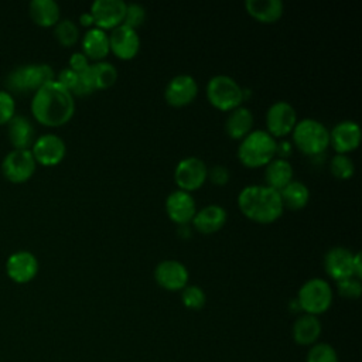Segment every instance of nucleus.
I'll return each mask as SVG.
<instances>
[{
    "label": "nucleus",
    "instance_id": "36",
    "mask_svg": "<svg viewBox=\"0 0 362 362\" xmlns=\"http://www.w3.org/2000/svg\"><path fill=\"white\" fill-rule=\"evenodd\" d=\"M16 115V102L11 93L0 89V124L8 123Z\"/></svg>",
    "mask_w": 362,
    "mask_h": 362
},
{
    "label": "nucleus",
    "instance_id": "15",
    "mask_svg": "<svg viewBox=\"0 0 362 362\" xmlns=\"http://www.w3.org/2000/svg\"><path fill=\"white\" fill-rule=\"evenodd\" d=\"M126 3L123 0H95L90 14L98 28H115L123 23Z\"/></svg>",
    "mask_w": 362,
    "mask_h": 362
},
{
    "label": "nucleus",
    "instance_id": "25",
    "mask_svg": "<svg viewBox=\"0 0 362 362\" xmlns=\"http://www.w3.org/2000/svg\"><path fill=\"white\" fill-rule=\"evenodd\" d=\"M28 14L37 25L51 27L58 23L61 8L54 0H31L28 4Z\"/></svg>",
    "mask_w": 362,
    "mask_h": 362
},
{
    "label": "nucleus",
    "instance_id": "21",
    "mask_svg": "<svg viewBox=\"0 0 362 362\" xmlns=\"http://www.w3.org/2000/svg\"><path fill=\"white\" fill-rule=\"evenodd\" d=\"M228 218L226 209L219 204H209L195 212L192 223L201 233H214L219 230Z\"/></svg>",
    "mask_w": 362,
    "mask_h": 362
},
{
    "label": "nucleus",
    "instance_id": "2",
    "mask_svg": "<svg viewBox=\"0 0 362 362\" xmlns=\"http://www.w3.org/2000/svg\"><path fill=\"white\" fill-rule=\"evenodd\" d=\"M238 205L246 218L259 223L274 222L284 208L280 192L266 184L243 187L238 195Z\"/></svg>",
    "mask_w": 362,
    "mask_h": 362
},
{
    "label": "nucleus",
    "instance_id": "13",
    "mask_svg": "<svg viewBox=\"0 0 362 362\" xmlns=\"http://www.w3.org/2000/svg\"><path fill=\"white\" fill-rule=\"evenodd\" d=\"M107 35L110 51L120 59H132L140 49V37L134 28L120 24Z\"/></svg>",
    "mask_w": 362,
    "mask_h": 362
},
{
    "label": "nucleus",
    "instance_id": "8",
    "mask_svg": "<svg viewBox=\"0 0 362 362\" xmlns=\"http://www.w3.org/2000/svg\"><path fill=\"white\" fill-rule=\"evenodd\" d=\"M37 167V161L31 150H11L7 153L1 161L3 175L14 184L25 182L31 178Z\"/></svg>",
    "mask_w": 362,
    "mask_h": 362
},
{
    "label": "nucleus",
    "instance_id": "34",
    "mask_svg": "<svg viewBox=\"0 0 362 362\" xmlns=\"http://www.w3.org/2000/svg\"><path fill=\"white\" fill-rule=\"evenodd\" d=\"M144 20H146V8L140 3L126 4V13H124V18H123L122 24L136 30L137 27H140L143 24Z\"/></svg>",
    "mask_w": 362,
    "mask_h": 362
},
{
    "label": "nucleus",
    "instance_id": "16",
    "mask_svg": "<svg viewBox=\"0 0 362 362\" xmlns=\"http://www.w3.org/2000/svg\"><path fill=\"white\" fill-rule=\"evenodd\" d=\"M154 279L165 290L177 291L187 286L188 270L187 267L174 259H167L160 262L154 269Z\"/></svg>",
    "mask_w": 362,
    "mask_h": 362
},
{
    "label": "nucleus",
    "instance_id": "3",
    "mask_svg": "<svg viewBox=\"0 0 362 362\" xmlns=\"http://www.w3.org/2000/svg\"><path fill=\"white\" fill-rule=\"evenodd\" d=\"M55 81L52 66L48 64H24L13 68L4 78L8 93L25 95L35 92L44 83Z\"/></svg>",
    "mask_w": 362,
    "mask_h": 362
},
{
    "label": "nucleus",
    "instance_id": "6",
    "mask_svg": "<svg viewBox=\"0 0 362 362\" xmlns=\"http://www.w3.org/2000/svg\"><path fill=\"white\" fill-rule=\"evenodd\" d=\"M206 98L219 110H232L243 102V88L229 75H214L206 83Z\"/></svg>",
    "mask_w": 362,
    "mask_h": 362
},
{
    "label": "nucleus",
    "instance_id": "29",
    "mask_svg": "<svg viewBox=\"0 0 362 362\" xmlns=\"http://www.w3.org/2000/svg\"><path fill=\"white\" fill-rule=\"evenodd\" d=\"M283 206H287L290 209H300L307 205L310 199V189L308 187L297 180H291L286 187H283L280 191Z\"/></svg>",
    "mask_w": 362,
    "mask_h": 362
},
{
    "label": "nucleus",
    "instance_id": "37",
    "mask_svg": "<svg viewBox=\"0 0 362 362\" xmlns=\"http://www.w3.org/2000/svg\"><path fill=\"white\" fill-rule=\"evenodd\" d=\"M79 79V74H76L75 71H72L69 66L68 68H64L58 72V78L55 79L58 83H61L64 88H66L71 93L76 85Z\"/></svg>",
    "mask_w": 362,
    "mask_h": 362
},
{
    "label": "nucleus",
    "instance_id": "9",
    "mask_svg": "<svg viewBox=\"0 0 362 362\" xmlns=\"http://www.w3.org/2000/svg\"><path fill=\"white\" fill-rule=\"evenodd\" d=\"M208 178V167L202 158L189 156L178 161L174 170V180L180 189L194 191L198 189Z\"/></svg>",
    "mask_w": 362,
    "mask_h": 362
},
{
    "label": "nucleus",
    "instance_id": "12",
    "mask_svg": "<svg viewBox=\"0 0 362 362\" xmlns=\"http://www.w3.org/2000/svg\"><path fill=\"white\" fill-rule=\"evenodd\" d=\"M197 93L198 83L189 74H178L173 76L164 89V98L173 106H185L191 103Z\"/></svg>",
    "mask_w": 362,
    "mask_h": 362
},
{
    "label": "nucleus",
    "instance_id": "38",
    "mask_svg": "<svg viewBox=\"0 0 362 362\" xmlns=\"http://www.w3.org/2000/svg\"><path fill=\"white\" fill-rule=\"evenodd\" d=\"M208 177L211 178V181H212L214 184L223 185V184H226V182L229 181L230 174H229L228 167L221 165V164H216V165L208 168Z\"/></svg>",
    "mask_w": 362,
    "mask_h": 362
},
{
    "label": "nucleus",
    "instance_id": "1",
    "mask_svg": "<svg viewBox=\"0 0 362 362\" xmlns=\"http://www.w3.org/2000/svg\"><path fill=\"white\" fill-rule=\"evenodd\" d=\"M75 112L74 95L57 81L44 83L34 92L31 113L37 122L48 127H58L71 120Z\"/></svg>",
    "mask_w": 362,
    "mask_h": 362
},
{
    "label": "nucleus",
    "instance_id": "19",
    "mask_svg": "<svg viewBox=\"0 0 362 362\" xmlns=\"http://www.w3.org/2000/svg\"><path fill=\"white\" fill-rule=\"evenodd\" d=\"M354 253L344 246L331 247L324 256L325 272L337 281L354 276Z\"/></svg>",
    "mask_w": 362,
    "mask_h": 362
},
{
    "label": "nucleus",
    "instance_id": "41",
    "mask_svg": "<svg viewBox=\"0 0 362 362\" xmlns=\"http://www.w3.org/2000/svg\"><path fill=\"white\" fill-rule=\"evenodd\" d=\"M361 252H356L354 253V262H352V266H354V276L361 279L362 277V264H361Z\"/></svg>",
    "mask_w": 362,
    "mask_h": 362
},
{
    "label": "nucleus",
    "instance_id": "31",
    "mask_svg": "<svg viewBox=\"0 0 362 362\" xmlns=\"http://www.w3.org/2000/svg\"><path fill=\"white\" fill-rule=\"evenodd\" d=\"M329 170L337 178L346 180L354 174L355 164L346 154L337 153L329 161Z\"/></svg>",
    "mask_w": 362,
    "mask_h": 362
},
{
    "label": "nucleus",
    "instance_id": "14",
    "mask_svg": "<svg viewBox=\"0 0 362 362\" xmlns=\"http://www.w3.org/2000/svg\"><path fill=\"white\" fill-rule=\"evenodd\" d=\"M6 273L13 281L18 284L28 283L38 273V260L28 250L14 252L6 262Z\"/></svg>",
    "mask_w": 362,
    "mask_h": 362
},
{
    "label": "nucleus",
    "instance_id": "22",
    "mask_svg": "<svg viewBox=\"0 0 362 362\" xmlns=\"http://www.w3.org/2000/svg\"><path fill=\"white\" fill-rule=\"evenodd\" d=\"M8 140L17 150H28L35 141V129L33 123L23 115H14L7 123Z\"/></svg>",
    "mask_w": 362,
    "mask_h": 362
},
{
    "label": "nucleus",
    "instance_id": "11",
    "mask_svg": "<svg viewBox=\"0 0 362 362\" xmlns=\"http://www.w3.org/2000/svg\"><path fill=\"white\" fill-rule=\"evenodd\" d=\"M31 147V153L35 161L42 165H55L61 163L66 153L65 141L54 133H45L35 139Z\"/></svg>",
    "mask_w": 362,
    "mask_h": 362
},
{
    "label": "nucleus",
    "instance_id": "4",
    "mask_svg": "<svg viewBox=\"0 0 362 362\" xmlns=\"http://www.w3.org/2000/svg\"><path fill=\"white\" fill-rule=\"evenodd\" d=\"M276 139L266 130H252L240 139L238 158L250 168L266 165L276 156Z\"/></svg>",
    "mask_w": 362,
    "mask_h": 362
},
{
    "label": "nucleus",
    "instance_id": "17",
    "mask_svg": "<svg viewBox=\"0 0 362 362\" xmlns=\"http://www.w3.org/2000/svg\"><path fill=\"white\" fill-rule=\"evenodd\" d=\"M361 127L354 120H342L329 130V144L339 154L355 150L361 143Z\"/></svg>",
    "mask_w": 362,
    "mask_h": 362
},
{
    "label": "nucleus",
    "instance_id": "24",
    "mask_svg": "<svg viewBox=\"0 0 362 362\" xmlns=\"http://www.w3.org/2000/svg\"><path fill=\"white\" fill-rule=\"evenodd\" d=\"M253 113L246 106H238L229 110L225 120V130L232 139H243L253 127Z\"/></svg>",
    "mask_w": 362,
    "mask_h": 362
},
{
    "label": "nucleus",
    "instance_id": "18",
    "mask_svg": "<svg viewBox=\"0 0 362 362\" xmlns=\"http://www.w3.org/2000/svg\"><path fill=\"white\" fill-rule=\"evenodd\" d=\"M165 211L170 219L180 225H185L192 221L197 212L195 199L188 191L178 188L168 194L165 199Z\"/></svg>",
    "mask_w": 362,
    "mask_h": 362
},
{
    "label": "nucleus",
    "instance_id": "23",
    "mask_svg": "<svg viewBox=\"0 0 362 362\" xmlns=\"http://www.w3.org/2000/svg\"><path fill=\"white\" fill-rule=\"evenodd\" d=\"M109 35L105 30L92 27L82 37V52L88 59L102 61L109 54Z\"/></svg>",
    "mask_w": 362,
    "mask_h": 362
},
{
    "label": "nucleus",
    "instance_id": "26",
    "mask_svg": "<svg viewBox=\"0 0 362 362\" xmlns=\"http://www.w3.org/2000/svg\"><path fill=\"white\" fill-rule=\"evenodd\" d=\"M266 185L280 191L293 180V165L287 158L274 157L266 164L264 170Z\"/></svg>",
    "mask_w": 362,
    "mask_h": 362
},
{
    "label": "nucleus",
    "instance_id": "33",
    "mask_svg": "<svg viewBox=\"0 0 362 362\" xmlns=\"http://www.w3.org/2000/svg\"><path fill=\"white\" fill-rule=\"evenodd\" d=\"M307 362H338L335 349L328 344H315L310 348Z\"/></svg>",
    "mask_w": 362,
    "mask_h": 362
},
{
    "label": "nucleus",
    "instance_id": "35",
    "mask_svg": "<svg viewBox=\"0 0 362 362\" xmlns=\"http://www.w3.org/2000/svg\"><path fill=\"white\" fill-rule=\"evenodd\" d=\"M337 288H338V293L345 298H358L362 293L361 279H358L355 276L342 279V280L337 281Z\"/></svg>",
    "mask_w": 362,
    "mask_h": 362
},
{
    "label": "nucleus",
    "instance_id": "28",
    "mask_svg": "<svg viewBox=\"0 0 362 362\" xmlns=\"http://www.w3.org/2000/svg\"><path fill=\"white\" fill-rule=\"evenodd\" d=\"M247 13L262 23H273L283 14L284 6L280 0H246Z\"/></svg>",
    "mask_w": 362,
    "mask_h": 362
},
{
    "label": "nucleus",
    "instance_id": "39",
    "mask_svg": "<svg viewBox=\"0 0 362 362\" xmlns=\"http://www.w3.org/2000/svg\"><path fill=\"white\" fill-rule=\"evenodd\" d=\"M89 66V59L82 51H76L69 58V68L76 74L83 72Z\"/></svg>",
    "mask_w": 362,
    "mask_h": 362
},
{
    "label": "nucleus",
    "instance_id": "30",
    "mask_svg": "<svg viewBox=\"0 0 362 362\" xmlns=\"http://www.w3.org/2000/svg\"><path fill=\"white\" fill-rule=\"evenodd\" d=\"M54 35L58 42L64 47L74 45L79 38L78 25L69 18H59L58 23L54 25Z\"/></svg>",
    "mask_w": 362,
    "mask_h": 362
},
{
    "label": "nucleus",
    "instance_id": "20",
    "mask_svg": "<svg viewBox=\"0 0 362 362\" xmlns=\"http://www.w3.org/2000/svg\"><path fill=\"white\" fill-rule=\"evenodd\" d=\"M85 83L92 89H106L112 86L117 79V69L107 61H96L79 74Z\"/></svg>",
    "mask_w": 362,
    "mask_h": 362
},
{
    "label": "nucleus",
    "instance_id": "40",
    "mask_svg": "<svg viewBox=\"0 0 362 362\" xmlns=\"http://www.w3.org/2000/svg\"><path fill=\"white\" fill-rule=\"evenodd\" d=\"M291 153V144L286 140L276 143V154H279L280 158H287V156Z\"/></svg>",
    "mask_w": 362,
    "mask_h": 362
},
{
    "label": "nucleus",
    "instance_id": "42",
    "mask_svg": "<svg viewBox=\"0 0 362 362\" xmlns=\"http://www.w3.org/2000/svg\"><path fill=\"white\" fill-rule=\"evenodd\" d=\"M79 21L83 24V25H92V24H95V21H93V17H92V14H90V11H85V13H82L81 16H79Z\"/></svg>",
    "mask_w": 362,
    "mask_h": 362
},
{
    "label": "nucleus",
    "instance_id": "32",
    "mask_svg": "<svg viewBox=\"0 0 362 362\" xmlns=\"http://www.w3.org/2000/svg\"><path fill=\"white\" fill-rule=\"evenodd\" d=\"M181 300H182V303H184V305L187 308L199 310V308L204 307L206 297H205L204 290L199 286H197V284H187L182 288Z\"/></svg>",
    "mask_w": 362,
    "mask_h": 362
},
{
    "label": "nucleus",
    "instance_id": "10",
    "mask_svg": "<svg viewBox=\"0 0 362 362\" xmlns=\"http://www.w3.org/2000/svg\"><path fill=\"white\" fill-rule=\"evenodd\" d=\"M297 123V113L291 103L286 100H277L272 103L266 112V127L274 139L283 137L293 132Z\"/></svg>",
    "mask_w": 362,
    "mask_h": 362
},
{
    "label": "nucleus",
    "instance_id": "7",
    "mask_svg": "<svg viewBox=\"0 0 362 362\" xmlns=\"http://www.w3.org/2000/svg\"><path fill=\"white\" fill-rule=\"evenodd\" d=\"M297 303L305 314H322L332 303V288L324 279H310L300 287Z\"/></svg>",
    "mask_w": 362,
    "mask_h": 362
},
{
    "label": "nucleus",
    "instance_id": "5",
    "mask_svg": "<svg viewBox=\"0 0 362 362\" xmlns=\"http://www.w3.org/2000/svg\"><path fill=\"white\" fill-rule=\"evenodd\" d=\"M291 133L296 147L310 156L325 151L329 144L328 127L322 122L313 117H305L297 122Z\"/></svg>",
    "mask_w": 362,
    "mask_h": 362
},
{
    "label": "nucleus",
    "instance_id": "27",
    "mask_svg": "<svg viewBox=\"0 0 362 362\" xmlns=\"http://www.w3.org/2000/svg\"><path fill=\"white\" fill-rule=\"evenodd\" d=\"M321 334V322L317 315L303 314L293 325V338L300 345L314 344Z\"/></svg>",
    "mask_w": 362,
    "mask_h": 362
}]
</instances>
